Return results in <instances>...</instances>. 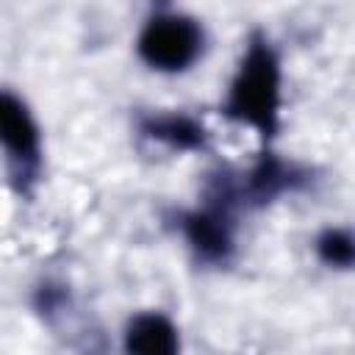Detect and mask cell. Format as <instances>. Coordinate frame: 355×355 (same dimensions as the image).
I'll return each instance as SVG.
<instances>
[{
	"mask_svg": "<svg viewBox=\"0 0 355 355\" xmlns=\"http://www.w3.org/2000/svg\"><path fill=\"white\" fill-rule=\"evenodd\" d=\"M222 114L252 128L266 144L280 125V61L266 36L252 33L230 80Z\"/></svg>",
	"mask_w": 355,
	"mask_h": 355,
	"instance_id": "1",
	"label": "cell"
},
{
	"mask_svg": "<svg viewBox=\"0 0 355 355\" xmlns=\"http://www.w3.org/2000/svg\"><path fill=\"white\" fill-rule=\"evenodd\" d=\"M139 55L161 72H180L202 50V28L186 14H155L139 33Z\"/></svg>",
	"mask_w": 355,
	"mask_h": 355,
	"instance_id": "2",
	"label": "cell"
},
{
	"mask_svg": "<svg viewBox=\"0 0 355 355\" xmlns=\"http://www.w3.org/2000/svg\"><path fill=\"white\" fill-rule=\"evenodd\" d=\"M3 147L8 158V172L11 180L19 191H28V186L39 175L42 164V141H39V128L28 111V105L14 97L11 92H3Z\"/></svg>",
	"mask_w": 355,
	"mask_h": 355,
	"instance_id": "3",
	"label": "cell"
},
{
	"mask_svg": "<svg viewBox=\"0 0 355 355\" xmlns=\"http://www.w3.org/2000/svg\"><path fill=\"white\" fill-rule=\"evenodd\" d=\"M236 211L230 202L205 194L202 208L180 216V230L197 258L208 263H225L233 255V219Z\"/></svg>",
	"mask_w": 355,
	"mask_h": 355,
	"instance_id": "4",
	"label": "cell"
},
{
	"mask_svg": "<svg viewBox=\"0 0 355 355\" xmlns=\"http://www.w3.org/2000/svg\"><path fill=\"white\" fill-rule=\"evenodd\" d=\"M308 183V172L297 164L280 161L275 153H261L247 175H239V191L244 205H266L283 191H294Z\"/></svg>",
	"mask_w": 355,
	"mask_h": 355,
	"instance_id": "5",
	"label": "cell"
},
{
	"mask_svg": "<svg viewBox=\"0 0 355 355\" xmlns=\"http://www.w3.org/2000/svg\"><path fill=\"white\" fill-rule=\"evenodd\" d=\"M139 130L172 150H202L208 144V130L186 114H144Z\"/></svg>",
	"mask_w": 355,
	"mask_h": 355,
	"instance_id": "6",
	"label": "cell"
},
{
	"mask_svg": "<svg viewBox=\"0 0 355 355\" xmlns=\"http://www.w3.org/2000/svg\"><path fill=\"white\" fill-rule=\"evenodd\" d=\"M178 327L164 313H139L125 327V349L144 355H172L178 352Z\"/></svg>",
	"mask_w": 355,
	"mask_h": 355,
	"instance_id": "7",
	"label": "cell"
},
{
	"mask_svg": "<svg viewBox=\"0 0 355 355\" xmlns=\"http://www.w3.org/2000/svg\"><path fill=\"white\" fill-rule=\"evenodd\" d=\"M316 255L336 269H349L355 266V236L341 227H327L316 239Z\"/></svg>",
	"mask_w": 355,
	"mask_h": 355,
	"instance_id": "8",
	"label": "cell"
}]
</instances>
